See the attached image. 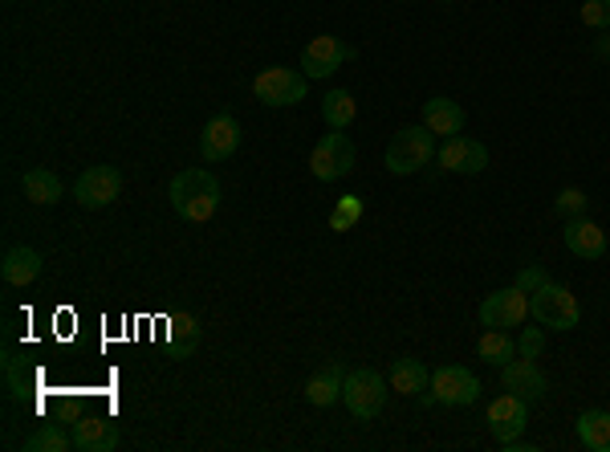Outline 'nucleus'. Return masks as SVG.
Segmentation results:
<instances>
[{
  "label": "nucleus",
  "mask_w": 610,
  "mask_h": 452,
  "mask_svg": "<svg viewBox=\"0 0 610 452\" xmlns=\"http://www.w3.org/2000/svg\"><path fill=\"white\" fill-rule=\"evenodd\" d=\"M167 196H172V208L179 220L204 225V220H213L216 208H220V180H216L213 172H204V168H187V172L172 175Z\"/></svg>",
  "instance_id": "f257e3e1"
},
{
  "label": "nucleus",
  "mask_w": 610,
  "mask_h": 452,
  "mask_svg": "<svg viewBox=\"0 0 610 452\" xmlns=\"http://www.w3.org/2000/svg\"><path fill=\"white\" fill-rule=\"evenodd\" d=\"M530 319L545 331H574L582 322V306L566 286L557 281H545L530 293Z\"/></svg>",
  "instance_id": "f03ea898"
},
{
  "label": "nucleus",
  "mask_w": 610,
  "mask_h": 452,
  "mask_svg": "<svg viewBox=\"0 0 610 452\" xmlns=\"http://www.w3.org/2000/svg\"><path fill=\"white\" fill-rule=\"evenodd\" d=\"M436 134L427 131V127H403V131H395V139L386 143V172L391 175H415L420 168H427V163L436 160Z\"/></svg>",
  "instance_id": "7ed1b4c3"
},
{
  "label": "nucleus",
  "mask_w": 610,
  "mask_h": 452,
  "mask_svg": "<svg viewBox=\"0 0 610 452\" xmlns=\"http://www.w3.org/2000/svg\"><path fill=\"white\" fill-rule=\"evenodd\" d=\"M309 90V78L302 69H290V66H269L252 78V98L265 103V107L281 110V107H297Z\"/></svg>",
  "instance_id": "20e7f679"
},
{
  "label": "nucleus",
  "mask_w": 610,
  "mask_h": 452,
  "mask_svg": "<svg viewBox=\"0 0 610 452\" xmlns=\"http://www.w3.org/2000/svg\"><path fill=\"white\" fill-rule=\"evenodd\" d=\"M342 403L350 408L355 420H374V416H383V403H386V387H383V375L374 372V367H355V372L346 375V387H342Z\"/></svg>",
  "instance_id": "39448f33"
},
{
  "label": "nucleus",
  "mask_w": 610,
  "mask_h": 452,
  "mask_svg": "<svg viewBox=\"0 0 610 452\" xmlns=\"http://www.w3.org/2000/svg\"><path fill=\"white\" fill-rule=\"evenodd\" d=\"M355 160H359V151H355V143H350V134L330 131V134H322L318 147H314V155H309V172L318 175L322 184H338L342 175L355 172Z\"/></svg>",
  "instance_id": "423d86ee"
},
{
  "label": "nucleus",
  "mask_w": 610,
  "mask_h": 452,
  "mask_svg": "<svg viewBox=\"0 0 610 452\" xmlns=\"http://www.w3.org/2000/svg\"><path fill=\"white\" fill-rule=\"evenodd\" d=\"M355 57V45L342 37H330V33H322V37H314L309 45L302 50V74L309 82L318 78H330V74H338V69L346 66Z\"/></svg>",
  "instance_id": "0eeeda50"
},
{
  "label": "nucleus",
  "mask_w": 610,
  "mask_h": 452,
  "mask_svg": "<svg viewBox=\"0 0 610 452\" xmlns=\"http://www.w3.org/2000/svg\"><path fill=\"white\" fill-rule=\"evenodd\" d=\"M432 399L436 403H448V408H468V403H477L480 399V379L468 367L460 363H448V367H439L432 372Z\"/></svg>",
  "instance_id": "6e6552de"
},
{
  "label": "nucleus",
  "mask_w": 610,
  "mask_h": 452,
  "mask_svg": "<svg viewBox=\"0 0 610 452\" xmlns=\"http://www.w3.org/2000/svg\"><path fill=\"white\" fill-rule=\"evenodd\" d=\"M122 192V172L115 163H94L86 172L78 175V184H74V200H78L81 208H107L115 204Z\"/></svg>",
  "instance_id": "1a4fd4ad"
},
{
  "label": "nucleus",
  "mask_w": 610,
  "mask_h": 452,
  "mask_svg": "<svg viewBox=\"0 0 610 452\" xmlns=\"http://www.w3.org/2000/svg\"><path fill=\"white\" fill-rule=\"evenodd\" d=\"M484 424H489V432L497 437V444L518 440L521 432H525V424H530V403H525L521 396H513V391H501L497 399H489V408H484Z\"/></svg>",
  "instance_id": "9d476101"
},
{
  "label": "nucleus",
  "mask_w": 610,
  "mask_h": 452,
  "mask_svg": "<svg viewBox=\"0 0 610 452\" xmlns=\"http://www.w3.org/2000/svg\"><path fill=\"white\" fill-rule=\"evenodd\" d=\"M530 319V293L521 286H509V290H492L484 302H480V322L484 326H497V331H509V326H521Z\"/></svg>",
  "instance_id": "9b49d317"
},
{
  "label": "nucleus",
  "mask_w": 610,
  "mask_h": 452,
  "mask_svg": "<svg viewBox=\"0 0 610 452\" xmlns=\"http://www.w3.org/2000/svg\"><path fill=\"white\" fill-rule=\"evenodd\" d=\"M436 160L444 172H456V175H480L489 168V147L480 139H468V134H451L444 139L436 151Z\"/></svg>",
  "instance_id": "f8f14e48"
},
{
  "label": "nucleus",
  "mask_w": 610,
  "mask_h": 452,
  "mask_svg": "<svg viewBox=\"0 0 610 452\" xmlns=\"http://www.w3.org/2000/svg\"><path fill=\"white\" fill-rule=\"evenodd\" d=\"M501 387L504 391H513V396H521L525 403H545V396H549V379L542 375V367H537V359H513L501 367Z\"/></svg>",
  "instance_id": "ddd939ff"
},
{
  "label": "nucleus",
  "mask_w": 610,
  "mask_h": 452,
  "mask_svg": "<svg viewBox=\"0 0 610 452\" xmlns=\"http://www.w3.org/2000/svg\"><path fill=\"white\" fill-rule=\"evenodd\" d=\"M562 240L578 261H602L607 257V233L590 220V216H570L562 228Z\"/></svg>",
  "instance_id": "4468645a"
},
{
  "label": "nucleus",
  "mask_w": 610,
  "mask_h": 452,
  "mask_svg": "<svg viewBox=\"0 0 610 452\" xmlns=\"http://www.w3.org/2000/svg\"><path fill=\"white\" fill-rule=\"evenodd\" d=\"M240 147V122L232 115H216L204 131H199V155L208 163H220L228 155H237Z\"/></svg>",
  "instance_id": "2eb2a0df"
},
{
  "label": "nucleus",
  "mask_w": 610,
  "mask_h": 452,
  "mask_svg": "<svg viewBox=\"0 0 610 452\" xmlns=\"http://www.w3.org/2000/svg\"><path fill=\"white\" fill-rule=\"evenodd\" d=\"M74 449L78 452H115L119 449V424L110 420V416H78V424H74Z\"/></svg>",
  "instance_id": "dca6fc26"
},
{
  "label": "nucleus",
  "mask_w": 610,
  "mask_h": 452,
  "mask_svg": "<svg viewBox=\"0 0 610 452\" xmlns=\"http://www.w3.org/2000/svg\"><path fill=\"white\" fill-rule=\"evenodd\" d=\"M342 387H346V367L342 363H326L322 372L309 375L305 399H309L314 408H334V403H342Z\"/></svg>",
  "instance_id": "f3484780"
},
{
  "label": "nucleus",
  "mask_w": 610,
  "mask_h": 452,
  "mask_svg": "<svg viewBox=\"0 0 610 452\" xmlns=\"http://www.w3.org/2000/svg\"><path fill=\"white\" fill-rule=\"evenodd\" d=\"M41 269H45V261H41L37 249L13 245V249L4 254V261H0V278L9 281V286H33V281L41 278Z\"/></svg>",
  "instance_id": "a211bd4d"
},
{
  "label": "nucleus",
  "mask_w": 610,
  "mask_h": 452,
  "mask_svg": "<svg viewBox=\"0 0 610 452\" xmlns=\"http://www.w3.org/2000/svg\"><path fill=\"white\" fill-rule=\"evenodd\" d=\"M424 127L439 139H451V134L465 131V107L451 103V98H427L424 103Z\"/></svg>",
  "instance_id": "6ab92c4d"
},
{
  "label": "nucleus",
  "mask_w": 610,
  "mask_h": 452,
  "mask_svg": "<svg viewBox=\"0 0 610 452\" xmlns=\"http://www.w3.org/2000/svg\"><path fill=\"white\" fill-rule=\"evenodd\" d=\"M427 387H432V372L420 359L403 355V359L391 363V391H399V396H424Z\"/></svg>",
  "instance_id": "aec40b11"
},
{
  "label": "nucleus",
  "mask_w": 610,
  "mask_h": 452,
  "mask_svg": "<svg viewBox=\"0 0 610 452\" xmlns=\"http://www.w3.org/2000/svg\"><path fill=\"white\" fill-rule=\"evenodd\" d=\"M21 192H25L29 204H57L62 200V180L50 168H29L21 175Z\"/></svg>",
  "instance_id": "412c9836"
},
{
  "label": "nucleus",
  "mask_w": 610,
  "mask_h": 452,
  "mask_svg": "<svg viewBox=\"0 0 610 452\" xmlns=\"http://www.w3.org/2000/svg\"><path fill=\"white\" fill-rule=\"evenodd\" d=\"M477 355L484 363H492V367H504V363L518 359V338L509 331H497V326H489V331L477 338Z\"/></svg>",
  "instance_id": "4be33fe9"
},
{
  "label": "nucleus",
  "mask_w": 610,
  "mask_h": 452,
  "mask_svg": "<svg viewBox=\"0 0 610 452\" xmlns=\"http://www.w3.org/2000/svg\"><path fill=\"white\" fill-rule=\"evenodd\" d=\"M578 440L590 452H610V412L590 408V412L578 416Z\"/></svg>",
  "instance_id": "5701e85b"
},
{
  "label": "nucleus",
  "mask_w": 610,
  "mask_h": 452,
  "mask_svg": "<svg viewBox=\"0 0 610 452\" xmlns=\"http://www.w3.org/2000/svg\"><path fill=\"white\" fill-rule=\"evenodd\" d=\"M322 119H326V127H334V131H346L350 122L359 119V103H355V94L350 90L326 94V98H322Z\"/></svg>",
  "instance_id": "b1692460"
},
{
  "label": "nucleus",
  "mask_w": 610,
  "mask_h": 452,
  "mask_svg": "<svg viewBox=\"0 0 610 452\" xmlns=\"http://www.w3.org/2000/svg\"><path fill=\"white\" fill-rule=\"evenodd\" d=\"M74 449V437H66L57 424H41L33 437H25V452H66Z\"/></svg>",
  "instance_id": "393cba45"
},
{
  "label": "nucleus",
  "mask_w": 610,
  "mask_h": 452,
  "mask_svg": "<svg viewBox=\"0 0 610 452\" xmlns=\"http://www.w3.org/2000/svg\"><path fill=\"white\" fill-rule=\"evenodd\" d=\"M359 220H362V200L359 196H342L338 204H334V213H330L334 233H346V228H355Z\"/></svg>",
  "instance_id": "a878e982"
},
{
  "label": "nucleus",
  "mask_w": 610,
  "mask_h": 452,
  "mask_svg": "<svg viewBox=\"0 0 610 452\" xmlns=\"http://www.w3.org/2000/svg\"><path fill=\"white\" fill-rule=\"evenodd\" d=\"M578 21H582L586 29H610V0H582Z\"/></svg>",
  "instance_id": "bb28decb"
},
{
  "label": "nucleus",
  "mask_w": 610,
  "mask_h": 452,
  "mask_svg": "<svg viewBox=\"0 0 610 452\" xmlns=\"http://www.w3.org/2000/svg\"><path fill=\"white\" fill-rule=\"evenodd\" d=\"M554 204H557V213L566 216V220H570V216H582L586 213V192H582V187H562Z\"/></svg>",
  "instance_id": "cd10ccee"
},
{
  "label": "nucleus",
  "mask_w": 610,
  "mask_h": 452,
  "mask_svg": "<svg viewBox=\"0 0 610 452\" xmlns=\"http://www.w3.org/2000/svg\"><path fill=\"white\" fill-rule=\"evenodd\" d=\"M542 331H545V326H530V331L518 338V355H521V359H537V355H542V338H545Z\"/></svg>",
  "instance_id": "c85d7f7f"
},
{
  "label": "nucleus",
  "mask_w": 610,
  "mask_h": 452,
  "mask_svg": "<svg viewBox=\"0 0 610 452\" xmlns=\"http://www.w3.org/2000/svg\"><path fill=\"white\" fill-rule=\"evenodd\" d=\"M545 281H549V273H545L542 266H525V269L518 273V286H521L525 293H533L537 286H545Z\"/></svg>",
  "instance_id": "c756f323"
},
{
  "label": "nucleus",
  "mask_w": 610,
  "mask_h": 452,
  "mask_svg": "<svg viewBox=\"0 0 610 452\" xmlns=\"http://www.w3.org/2000/svg\"><path fill=\"white\" fill-rule=\"evenodd\" d=\"M598 57H610V41L607 37H598Z\"/></svg>",
  "instance_id": "7c9ffc66"
},
{
  "label": "nucleus",
  "mask_w": 610,
  "mask_h": 452,
  "mask_svg": "<svg viewBox=\"0 0 610 452\" xmlns=\"http://www.w3.org/2000/svg\"><path fill=\"white\" fill-rule=\"evenodd\" d=\"M436 4H451V0H436Z\"/></svg>",
  "instance_id": "2f4dec72"
}]
</instances>
